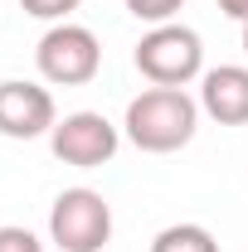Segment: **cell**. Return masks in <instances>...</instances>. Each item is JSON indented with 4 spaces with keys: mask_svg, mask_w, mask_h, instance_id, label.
Listing matches in <instances>:
<instances>
[{
    "mask_svg": "<svg viewBox=\"0 0 248 252\" xmlns=\"http://www.w3.org/2000/svg\"><path fill=\"white\" fill-rule=\"evenodd\" d=\"M195 126H200V102L185 88H146L126 102L122 131L126 141L146 156H170L195 141Z\"/></svg>",
    "mask_w": 248,
    "mask_h": 252,
    "instance_id": "1",
    "label": "cell"
},
{
    "mask_svg": "<svg viewBox=\"0 0 248 252\" xmlns=\"http://www.w3.org/2000/svg\"><path fill=\"white\" fill-rule=\"evenodd\" d=\"M200 112H209L219 126L248 122V68L244 63H219L200 78Z\"/></svg>",
    "mask_w": 248,
    "mask_h": 252,
    "instance_id": "7",
    "label": "cell"
},
{
    "mask_svg": "<svg viewBox=\"0 0 248 252\" xmlns=\"http://www.w3.org/2000/svg\"><path fill=\"white\" fill-rule=\"evenodd\" d=\"M20 5H25V15H34V20H59L63 25L83 0H20Z\"/></svg>",
    "mask_w": 248,
    "mask_h": 252,
    "instance_id": "10",
    "label": "cell"
},
{
    "mask_svg": "<svg viewBox=\"0 0 248 252\" xmlns=\"http://www.w3.org/2000/svg\"><path fill=\"white\" fill-rule=\"evenodd\" d=\"M180 5H185V0H126V10H131L136 20H146V25H170Z\"/></svg>",
    "mask_w": 248,
    "mask_h": 252,
    "instance_id": "9",
    "label": "cell"
},
{
    "mask_svg": "<svg viewBox=\"0 0 248 252\" xmlns=\"http://www.w3.org/2000/svg\"><path fill=\"white\" fill-rule=\"evenodd\" d=\"M54 122H59V112H54L49 88H39L30 78H5L0 83V136L34 141V136H49Z\"/></svg>",
    "mask_w": 248,
    "mask_h": 252,
    "instance_id": "6",
    "label": "cell"
},
{
    "mask_svg": "<svg viewBox=\"0 0 248 252\" xmlns=\"http://www.w3.org/2000/svg\"><path fill=\"white\" fill-rule=\"evenodd\" d=\"M244 54H248V20H244Z\"/></svg>",
    "mask_w": 248,
    "mask_h": 252,
    "instance_id": "13",
    "label": "cell"
},
{
    "mask_svg": "<svg viewBox=\"0 0 248 252\" xmlns=\"http://www.w3.org/2000/svg\"><path fill=\"white\" fill-rule=\"evenodd\" d=\"M49 146H54V156H59L63 165H73V170H97V165H107V160L117 156L122 131L107 122L102 112H68V117L54 122Z\"/></svg>",
    "mask_w": 248,
    "mask_h": 252,
    "instance_id": "5",
    "label": "cell"
},
{
    "mask_svg": "<svg viewBox=\"0 0 248 252\" xmlns=\"http://www.w3.org/2000/svg\"><path fill=\"white\" fill-rule=\"evenodd\" d=\"M136 73L151 88H185L195 78H205V44L190 25H151L136 44Z\"/></svg>",
    "mask_w": 248,
    "mask_h": 252,
    "instance_id": "2",
    "label": "cell"
},
{
    "mask_svg": "<svg viewBox=\"0 0 248 252\" xmlns=\"http://www.w3.org/2000/svg\"><path fill=\"white\" fill-rule=\"evenodd\" d=\"M49 238L59 252H102L112 238V204L88 185L63 189L49 209Z\"/></svg>",
    "mask_w": 248,
    "mask_h": 252,
    "instance_id": "3",
    "label": "cell"
},
{
    "mask_svg": "<svg viewBox=\"0 0 248 252\" xmlns=\"http://www.w3.org/2000/svg\"><path fill=\"white\" fill-rule=\"evenodd\" d=\"M219 10H224L229 20H239V25L248 20V0H219Z\"/></svg>",
    "mask_w": 248,
    "mask_h": 252,
    "instance_id": "12",
    "label": "cell"
},
{
    "mask_svg": "<svg viewBox=\"0 0 248 252\" xmlns=\"http://www.w3.org/2000/svg\"><path fill=\"white\" fill-rule=\"evenodd\" d=\"M151 252H219V243H214V233L200 228V223H170V228L156 233Z\"/></svg>",
    "mask_w": 248,
    "mask_h": 252,
    "instance_id": "8",
    "label": "cell"
},
{
    "mask_svg": "<svg viewBox=\"0 0 248 252\" xmlns=\"http://www.w3.org/2000/svg\"><path fill=\"white\" fill-rule=\"evenodd\" d=\"M34 63H39V78L44 83H54V88H83V83H93L97 68H102V44H97L93 30L63 20V25H54L39 39Z\"/></svg>",
    "mask_w": 248,
    "mask_h": 252,
    "instance_id": "4",
    "label": "cell"
},
{
    "mask_svg": "<svg viewBox=\"0 0 248 252\" xmlns=\"http://www.w3.org/2000/svg\"><path fill=\"white\" fill-rule=\"evenodd\" d=\"M0 252H44V243L34 238L30 228H20V223H5V228H0Z\"/></svg>",
    "mask_w": 248,
    "mask_h": 252,
    "instance_id": "11",
    "label": "cell"
}]
</instances>
